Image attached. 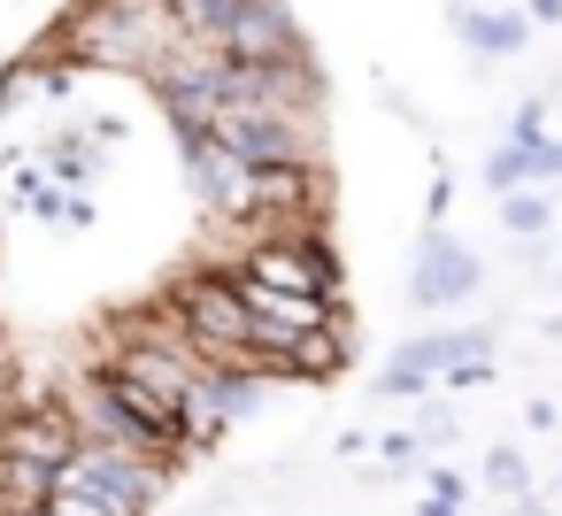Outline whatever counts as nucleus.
<instances>
[{
  "mask_svg": "<svg viewBox=\"0 0 562 516\" xmlns=\"http://www.w3.org/2000/svg\"><path fill=\"white\" fill-rule=\"evenodd\" d=\"M193 132H209L216 147H232L239 162H316V116L293 109H262V101H216Z\"/></svg>",
  "mask_w": 562,
  "mask_h": 516,
  "instance_id": "7ed1b4c3",
  "label": "nucleus"
},
{
  "mask_svg": "<svg viewBox=\"0 0 562 516\" xmlns=\"http://www.w3.org/2000/svg\"><path fill=\"white\" fill-rule=\"evenodd\" d=\"M439 362H447L439 332H424V339H401V347H393V362H385V378H370V393H378V401H416V393L439 378Z\"/></svg>",
  "mask_w": 562,
  "mask_h": 516,
  "instance_id": "6e6552de",
  "label": "nucleus"
},
{
  "mask_svg": "<svg viewBox=\"0 0 562 516\" xmlns=\"http://www.w3.org/2000/svg\"><path fill=\"white\" fill-rule=\"evenodd\" d=\"M370 447H378L385 470H416V462H424V439H416V431H378Z\"/></svg>",
  "mask_w": 562,
  "mask_h": 516,
  "instance_id": "dca6fc26",
  "label": "nucleus"
},
{
  "mask_svg": "<svg viewBox=\"0 0 562 516\" xmlns=\"http://www.w3.org/2000/svg\"><path fill=\"white\" fill-rule=\"evenodd\" d=\"M439 378H447V385H454V393H477V385H493V378H501V370H493V355H470V362H447V370H439Z\"/></svg>",
  "mask_w": 562,
  "mask_h": 516,
  "instance_id": "f3484780",
  "label": "nucleus"
},
{
  "mask_svg": "<svg viewBox=\"0 0 562 516\" xmlns=\"http://www.w3.org/2000/svg\"><path fill=\"white\" fill-rule=\"evenodd\" d=\"M485 186H493V193H508V186H531V147H524V139H501V147L485 155Z\"/></svg>",
  "mask_w": 562,
  "mask_h": 516,
  "instance_id": "4468645a",
  "label": "nucleus"
},
{
  "mask_svg": "<svg viewBox=\"0 0 562 516\" xmlns=\"http://www.w3.org/2000/svg\"><path fill=\"white\" fill-rule=\"evenodd\" d=\"M224 55H239V63H308V40H301L285 0H239L232 24H224Z\"/></svg>",
  "mask_w": 562,
  "mask_h": 516,
  "instance_id": "423d86ee",
  "label": "nucleus"
},
{
  "mask_svg": "<svg viewBox=\"0 0 562 516\" xmlns=\"http://www.w3.org/2000/svg\"><path fill=\"white\" fill-rule=\"evenodd\" d=\"M170 16L162 9H78L55 24V55L70 70H124V78H147L162 55H170Z\"/></svg>",
  "mask_w": 562,
  "mask_h": 516,
  "instance_id": "f03ea898",
  "label": "nucleus"
},
{
  "mask_svg": "<svg viewBox=\"0 0 562 516\" xmlns=\"http://www.w3.org/2000/svg\"><path fill=\"white\" fill-rule=\"evenodd\" d=\"M539 332H547V339H562V316H547V324H539Z\"/></svg>",
  "mask_w": 562,
  "mask_h": 516,
  "instance_id": "5701e85b",
  "label": "nucleus"
},
{
  "mask_svg": "<svg viewBox=\"0 0 562 516\" xmlns=\"http://www.w3.org/2000/svg\"><path fill=\"white\" fill-rule=\"evenodd\" d=\"M439 347H447V362H470V355H493L501 332H493V324H454V332H439ZM447 362H439V370H447Z\"/></svg>",
  "mask_w": 562,
  "mask_h": 516,
  "instance_id": "2eb2a0df",
  "label": "nucleus"
},
{
  "mask_svg": "<svg viewBox=\"0 0 562 516\" xmlns=\"http://www.w3.org/2000/svg\"><path fill=\"white\" fill-rule=\"evenodd\" d=\"M178 147H186L193 201H201L216 224H247V216H255V162H239V155L216 147L209 132H178Z\"/></svg>",
  "mask_w": 562,
  "mask_h": 516,
  "instance_id": "20e7f679",
  "label": "nucleus"
},
{
  "mask_svg": "<svg viewBox=\"0 0 562 516\" xmlns=\"http://www.w3.org/2000/svg\"><path fill=\"white\" fill-rule=\"evenodd\" d=\"M9 516H47V501H40V508H9Z\"/></svg>",
  "mask_w": 562,
  "mask_h": 516,
  "instance_id": "b1692460",
  "label": "nucleus"
},
{
  "mask_svg": "<svg viewBox=\"0 0 562 516\" xmlns=\"http://www.w3.org/2000/svg\"><path fill=\"white\" fill-rule=\"evenodd\" d=\"M477 285H485V262H477L454 232H439V224H431V232L416 239V278H408V301H416V309H454V301H470Z\"/></svg>",
  "mask_w": 562,
  "mask_h": 516,
  "instance_id": "39448f33",
  "label": "nucleus"
},
{
  "mask_svg": "<svg viewBox=\"0 0 562 516\" xmlns=\"http://www.w3.org/2000/svg\"><path fill=\"white\" fill-rule=\"evenodd\" d=\"M47 516H139V508H124V501H109L101 485H78V478L55 470V485H47Z\"/></svg>",
  "mask_w": 562,
  "mask_h": 516,
  "instance_id": "9b49d317",
  "label": "nucleus"
},
{
  "mask_svg": "<svg viewBox=\"0 0 562 516\" xmlns=\"http://www.w3.org/2000/svg\"><path fill=\"white\" fill-rule=\"evenodd\" d=\"M554 285H562V270H554Z\"/></svg>",
  "mask_w": 562,
  "mask_h": 516,
  "instance_id": "a878e982",
  "label": "nucleus"
},
{
  "mask_svg": "<svg viewBox=\"0 0 562 516\" xmlns=\"http://www.w3.org/2000/svg\"><path fill=\"white\" fill-rule=\"evenodd\" d=\"M40 162H47V170H55V186H86V178H93V170H101V155H93V147H86V139H78V132H55V139H47V155H40Z\"/></svg>",
  "mask_w": 562,
  "mask_h": 516,
  "instance_id": "f8f14e48",
  "label": "nucleus"
},
{
  "mask_svg": "<svg viewBox=\"0 0 562 516\" xmlns=\"http://www.w3.org/2000/svg\"><path fill=\"white\" fill-rule=\"evenodd\" d=\"M508 139H524V147H539V139H547V93H531V101L516 109V124H508Z\"/></svg>",
  "mask_w": 562,
  "mask_h": 516,
  "instance_id": "a211bd4d",
  "label": "nucleus"
},
{
  "mask_svg": "<svg viewBox=\"0 0 562 516\" xmlns=\"http://www.w3.org/2000/svg\"><path fill=\"white\" fill-rule=\"evenodd\" d=\"M86 9H162V0H86Z\"/></svg>",
  "mask_w": 562,
  "mask_h": 516,
  "instance_id": "412c9836",
  "label": "nucleus"
},
{
  "mask_svg": "<svg viewBox=\"0 0 562 516\" xmlns=\"http://www.w3.org/2000/svg\"><path fill=\"white\" fill-rule=\"evenodd\" d=\"M493 209H501V232H508V239H539V232L554 224V201H547V193H531V186L493 193Z\"/></svg>",
  "mask_w": 562,
  "mask_h": 516,
  "instance_id": "9d476101",
  "label": "nucleus"
},
{
  "mask_svg": "<svg viewBox=\"0 0 562 516\" xmlns=\"http://www.w3.org/2000/svg\"><path fill=\"white\" fill-rule=\"evenodd\" d=\"M531 24H547V32H554V24H562V0H531Z\"/></svg>",
  "mask_w": 562,
  "mask_h": 516,
  "instance_id": "aec40b11",
  "label": "nucleus"
},
{
  "mask_svg": "<svg viewBox=\"0 0 562 516\" xmlns=\"http://www.w3.org/2000/svg\"><path fill=\"white\" fill-rule=\"evenodd\" d=\"M0 224H9V193H0Z\"/></svg>",
  "mask_w": 562,
  "mask_h": 516,
  "instance_id": "393cba45",
  "label": "nucleus"
},
{
  "mask_svg": "<svg viewBox=\"0 0 562 516\" xmlns=\"http://www.w3.org/2000/svg\"><path fill=\"white\" fill-rule=\"evenodd\" d=\"M485 485H493L501 501H524V493H531V462H524L516 447H485Z\"/></svg>",
  "mask_w": 562,
  "mask_h": 516,
  "instance_id": "ddd939ff",
  "label": "nucleus"
},
{
  "mask_svg": "<svg viewBox=\"0 0 562 516\" xmlns=\"http://www.w3.org/2000/svg\"><path fill=\"white\" fill-rule=\"evenodd\" d=\"M516 516H554V508H547L539 493H524V501H516Z\"/></svg>",
  "mask_w": 562,
  "mask_h": 516,
  "instance_id": "4be33fe9",
  "label": "nucleus"
},
{
  "mask_svg": "<svg viewBox=\"0 0 562 516\" xmlns=\"http://www.w3.org/2000/svg\"><path fill=\"white\" fill-rule=\"evenodd\" d=\"M347 355H355V332H347V324H316V332H293V347L278 355V370H270V378L331 385V378L347 370Z\"/></svg>",
  "mask_w": 562,
  "mask_h": 516,
  "instance_id": "0eeeda50",
  "label": "nucleus"
},
{
  "mask_svg": "<svg viewBox=\"0 0 562 516\" xmlns=\"http://www.w3.org/2000/svg\"><path fill=\"white\" fill-rule=\"evenodd\" d=\"M162 309H170L178 339H186L201 362H216V370H270V362L255 355V324H247V301H239L232 270H216V262L186 270V278L162 293Z\"/></svg>",
  "mask_w": 562,
  "mask_h": 516,
  "instance_id": "f257e3e1",
  "label": "nucleus"
},
{
  "mask_svg": "<svg viewBox=\"0 0 562 516\" xmlns=\"http://www.w3.org/2000/svg\"><path fill=\"white\" fill-rule=\"evenodd\" d=\"M524 424H531V431H554L562 416H554V401H524Z\"/></svg>",
  "mask_w": 562,
  "mask_h": 516,
  "instance_id": "6ab92c4d",
  "label": "nucleus"
},
{
  "mask_svg": "<svg viewBox=\"0 0 562 516\" xmlns=\"http://www.w3.org/2000/svg\"><path fill=\"white\" fill-rule=\"evenodd\" d=\"M454 40H462L477 63H501V55H516V47L531 40V24L508 16V9H454Z\"/></svg>",
  "mask_w": 562,
  "mask_h": 516,
  "instance_id": "1a4fd4ad",
  "label": "nucleus"
}]
</instances>
